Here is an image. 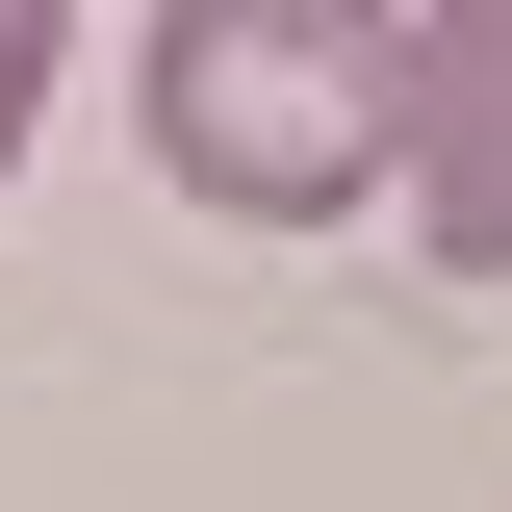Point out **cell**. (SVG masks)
Wrapping results in <instances>:
<instances>
[{"mask_svg": "<svg viewBox=\"0 0 512 512\" xmlns=\"http://www.w3.org/2000/svg\"><path fill=\"white\" fill-rule=\"evenodd\" d=\"M52 77H77V26H52V0H0V180H26V103H52Z\"/></svg>", "mask_w": 512, "mask_h": 512, "instance_id": "3957f363", "label": "cell"}, {"mask_svg": "<svg viewBox=\"0 0 512 512\" xmlns=\"http://www.w3.org/2000/svg\"><path fill=\"white\" fill-rule=\"evenodd\" d=\"M128 103H154L180 205H231V231H333V205H384L410 26H384V0H154V26H128Z\"/></svg>", "mask_w": 512, "mask_h": 512, "instance_id": "6da1fadb", "label": "cell"}, {"mask_svg": "<svg viewBox=\"0 0 512 512\" xmlns=\"http://www.w3.org/2000/svg\"><path fill=\"white\" fill-rule=\"evenodd\" d=\"M384 180L461 282H512V0H436L410 26V128H384Z\"/></svg>", "mask_w": 512, "mask_h": 512, "instance_id": "7a4b0ae2", "label": "cell"}]
</instances>
